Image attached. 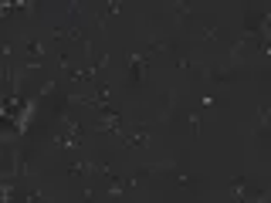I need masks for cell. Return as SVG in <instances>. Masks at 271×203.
Segmentation results:
<instances>
[{
	"label": "cell",
	"mask_w": 271,
	"mask_h": 203,
	"mask_svg": "<svg viewBox=\"0 0 271 203\" xmlns=\"http://www.w3.org/2000/svg\"><path fill=\"white\" fill-rule=\"evenodd\" d=\"M129 71H133L136 81H142V78H146V58L142 55H129Z\"/></svg>",
	"instance_id": "obj_1"
},
{
	"label": "cell",
	"mask_w": 271,
	"mask_h": 203,
	"mask_svg": "<svg viewBox=\"0 0 271 203\" xmlns=\"http://www.w3.org/2000/svg\"><path fill=\"white\" fill-rule=\"evenodd\" d=\"M200 34H203V37H217V27H213V24H207V27L200 31Z\"/></svg>",
	"instance_id": "obj_4"
},
{
	"label": "cell",
	"mask_w": 271,
	"mask_h": 203,
	"mask_svg": "<svg viewBox=\"0 0 271 203\" xmlns=\"http://www.w3.org/2000/svg\"><path fill=\"white\" fill-rule=\"evenodd\" d=\"M149 48H153V51H170L173 44H170L166 37H153V44H149Z\"/></svg>",
	"instance_id": "obj_3"
},
{
	"label": "cell",
	"mask_w": 271,
	"mask_h": 203,
	"mask_svg": "<svg viewBox=\"0 0 271 203\" xmlns=\"http://www.w3.org/2000/svg\"><path fill=\"white\" fill-rule=\"evenodd\" d=\"M136 183V176H126V180H116V183H109V193H126L129 186Z\"/></svg>",
	"instance_id": "obj_2"
}]
</instances>
